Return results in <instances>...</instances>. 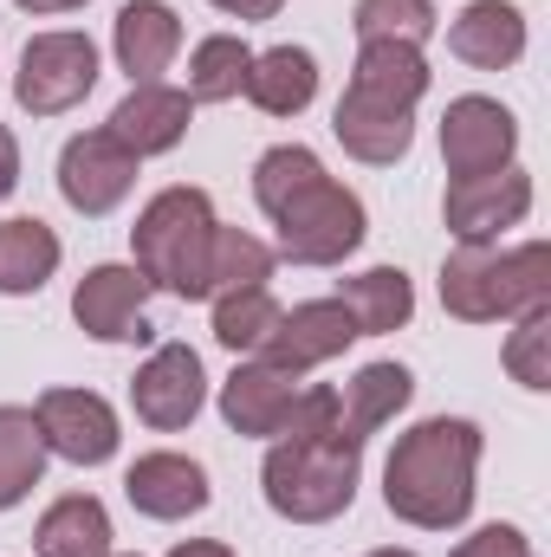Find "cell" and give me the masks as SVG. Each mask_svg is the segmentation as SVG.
Here are the masks:
<instances>
[{
	"instance_id": "obj_1",
	"label": "cell",
	"mask_w": 551,
	"mask_h": 557,
	"mask_svg": "<svg viewBox=\"0 0 551 557\" xmlns=\"http://www.w3.org/2000/svg\"><path fill=\"white\" fill-rule=\"evenodd\" d=\"M254 201L279 227V260L292 267H338L370 234L364 201L344 182H331L305 143H279L254 162Z\"/></svg>"
},
{
	"instance_id": "obj_2",
	"label": "cell",
	"mask_w": 551,
	"mask_h": 557,
	"mask_svg": "<svg viewBox=\"0 0 551 557\" xmlns=\"http://www.w3.org/2000/svg\"><path fill=\"white\" fill-rule=\"evenodd\" d=\"M480 428L461 416L415 421L383 460V506L415 532H454L474 512Z\"/></svg>"
},
{
	"instance_id": "obj_3",
	"label": "cell",
	"mask_w": 551,
	"mask_h": 557,
	"mask_svg": "<svg viewBox=\"0 0 551 557\" xmlns=\"http://www.w3.org/2000/svg\"><path fill=\"white\" fill-rule=\"evenodd\" d=\"M357 467H364V441L351 434H285L260 467V486L279 519L325 525L357 499Z\"/></svg>"
},
{
	"instance_id": "obj_4",
	"label": "cell",
	"mask_w": 551,
	"mask_h": 557,
	"mask_svg": "<svg viewBox=\"0 0 551 557\" xmlns=\"http://www.w3.org/2000/svg\"><path fill=\"white\" fill-rule=\"evenodd\" d=\"M441 305L461 324H500L532 305H551V247H454L441 267Z\"/></svg>"
},
{
	"instance_id": "obj_5",
	"label": "cell",
	"mask_w": 551,
	"mask_h": 557,
	"mask_svg": "<svg viewBox=\"0 0 551 557\" xmlns=\"http://www.w3.org/2000/svg\"><path fill=\"white\" fill-rule=\"evenodd\" d=\"M215 208L201 188H162L137 214V273L175 298H208V240H215Z\"/></svg>"
},
{
	"instance_id": "obj_6",
	"label": "cell",
	"mask_w": 551,
	"mask_h": 557,
	"mask_svg": "<svg viewBox=\"0 0 551 557\" xmlns=\"http://www.w3.org/2000/svg\"><path fill=\"white\" fill-rule=\"evenodd\" d=\"M98 85V46L85 33H33L13 72V98L33 117H59L72 104H85Z\"/></svg>"
},
{
	"instance_id": "obj_7",
	"label": "cell",
	"mask_w": 551,
	"mask_h": 557,
	"mask_svg": "<svg viewBox=\"0 0 551 557\" xmlns=\"http://www.w3.org/2000/svg\"><path fill=\"white\" fill-rule=\"evenodd\" d=\"M532 208V175L526 169H493V175H467V182H448V234L461 247H493L506 227H519Z\"/></svg>"
},
{
	"instance_id": "obj_8",
	"label": "cell",
	"mask_w": 551,
	"mask_h": 557,
	"mask_svg": "<svg viewBox=\"0 0 551 557\" xmlns=\"http://www.w3.org/2000/svg\"><path fill=\"white\" fill-rule=\"evenodd\" d=\"M513 149H519V117L500 98H454L448 104V117H441V162H448L454 182L513 169Z\"/></svg>"
},
{
	"instance_id": "obj_9",
	"label": "cell",
	"mask_w": 551,
	"mask_h": 557,
	"mask_svg": "<svg viewBox=\"0 0 551 557\" xmlns=\"http://www.w3.org/2000/svg\"><path fill=\"white\" fill-rule=\"evenodd\" d=\"M201 403H208V376H201V357L188 344H156L149 363L131 376V409L156 434L188 428V421L201 416Z\"/></svg>"
},
{
	"instance_id": "obj_10",
	"label": "cell",
	"mask_w": 551,
	"mask_h": 557,
	"mask_svg": "<svg viewBox=\"0 0 551 557\" xmlns=\"http://www.w3.org/2000/svg\"><path fill=\"white\" fill-rule=\"evenodd\" d=\"M131 188H137V156L111 137V131H85V137L65 143V156H59V195L78 214L98 221V214L124 208Z\"/></svg>"
},
{
	"instance_id": "obj_11",
	"label": "cell",
	"mask_w": 551,
	"mask_h": 557,
	"mask_svg": "<svg viewBox=\"0 0 551 557\" xmlns=\"http://www.w3.org/2000/svg\"><path fill=\"white\" fill-rule=\"evenodd\" d=\"M33 421L46 434V454H59L72 467H105L118 454V409L98 389H46Z\"/></svg>"
},
{
	"instance_id": "obj_12",
	"label": "cell",
	"mask_w": 551,
	"mask_h": 557,
	"mask_svg": "<svg viewBox=\"0 0 551 557\" xmlns=\"http://www.w3.org/2000/svg\"><path fill=\"white\" fill-rule=\"evenodd\" d=\"M351 337H357V324H351V311H344L338 298H305V305L279 311L273 337H267L254 357H260V363H273V370L305 376V370H318V363L344 357V344H351Z\"/></svg>"
},
{
	"instance_id": "obj_13",
	"label": "cell",
	"mask_w": 551,
	"mask_h": 557,
	"mask_svg": "<svg viewBox=\"0 0 551 557\" xmlns=\"http://www.w3.org/2000/svg\"><path fill=\"white\" fill-rule=\"evenodd\" d=\"M143 298H149V278L137 267H91L72 292V318L98 344H143L149 337Z\"/></svg>"
},
{
	"instance_id": "obj_14",
	"label": "cell",
	"mask_w": 551,
	"mask_h": 557,
	"mask_svg": "<svg viewBox=\"0 0 551 557\" xmlns=\"http://www.w3.org/2000/svg\"><path fill=\"white\" fill-rule=\"evenodd\" d=\"M124 493H131V506L143 519L175 525V519H195L208 506V473H201V460L162 447V454H143L137 467L124 473Z\"/></svg>"
},
{
	"instance_id": "obj_15",
	"label": "cell",
	"mask_w": 551,
	"mask_h": 557,
	"mask_svg": "<svg viewBox=\"0 0 551 557\" xmlns=\"http://www.w3.org/2000/svg\"><path fill=\"white\" fill-rule=\"evenodd\" d=\"M448 52L474 72H506L526 59V13L513 0H474L448 26Z\"/></svg>"
},
{
	"instance_id": "obj_16",
	"label": "cell",
	"mask_w": 551,
	"mask_h": 557,
	"mask_svg": "<svg viewBox=\"0 0 551 557\" xmlns=\"http://www.w3.org/2000/svg\"><path fill=\"white\" fill-rule=\"evenodd\" d=\"M331 131H338V143H344L357 162L390 169V162H403V156H409L415 111L383 104V98H364V91H344V98H338V111H331Z\"/></svg>"
},
{
	"instance_id": "obj_17",
	"label": "cell",
	"mask_w": 551,
	"mask_h": 557,
	"mask_svg": "<svg viewBox=\"0 0 551 557\" xmlns=\"http://www.w3.org/2000/svg\"><path fill=\"white\" fill-rule=\"evenodd\" d=\"M298 376L273 370V363H241L228 383H221V421L234 434H285L292 403H298Z\"/></svg>"
},
{
	"instance_id": "obj_18",
	"label": "cell",
	"mask_w": 551,
	"mask_h": 557,
	"mask_svg": "<svg viewBox=\"0 0 551 557\" xmlns=\"http://www.w3.org/2000/svg\"><path fill=\"white\" fill-rule=\"evenodd\" d=\"M188 117H195L188 91H169V85H131V98L111 111L105 131L143 162V156H169L175 143L188 137Z\"/></svg>"
},
{
	"instance_id": "obj_19",
	"label": "cell",
	"mask_w": 551,
	"mask_h": 557,
	"mask_svg": "<svg viewBox=\"0 0 551 557\" xmlns=\"http://www.w3.org/2000/svg\"><path fill=\"white\" fill-rule=\"evenodd\" d=\"M111 46H118V65L131 72V85H156L169 72V59L182 52V20L169 0H124Z\"/></svg>"
},
{
	"instance_id": "obj_20",
	"label": "cell",
	"mask_w": 551,
	"mask_h": 557,
	"mask_svg": "<svg viewBox=\"0 0 551 557\" xmlns=\"http://www.w3.org/2000/svg\"><path fill=\"white\" fill-rule=\"evenodd\" d=\"M415 396V376L403 363H364L344 389H338V428L351 434V441H370L377 428H390V421L409 409Z\"/></svg>"
},
{
	"instance_id": "obj_21",
	"label": "cell",
	"mask_w": 551,
	"mask_h": 557,
	"mask_svg": "<svg viewBox=\"0 0 551 557\" xmlns=\"http://www.w3.org/2000/svg\"><path fill=\"white\" fill-rule=\"evenodd\" d=\"M267 117H298L311 98H318V59L305 46H273V52H254L247 65V85H241Z\"/></svg>"
},
{
	"instance_id": "obj_22",
	"label": "cell",
	"mask_w": 551,
	"mask_h": 557,
	"mask_svg": "<svg viewBox=\"0 0 551 557\" xmlns=\"http://www.w3.org/2000/svg\"><path fill=\"white\" fill-rule=\"evenodd\" d=\"M351 91L415 111L421 91H428V59H421V46H403V39H364L357 72H351Z\"/></svg>"
},
{
	"instance_id": "obj_23",
	"label": "cell",
	"mask_w": 551,
	"mask_h": 557,
	"mask_svg": "<svg viewBox=\"0 0 551 557\" xmlns=\"http://www.w3.org/2000/svg\"><path fill=\"white\" fill-rule=\"evenodd\" d=\"M338 305L351 311L357 337H383V331H403L415 318V285H409L403 267H370V273L344 278Z\"/></svg>"
},
{
	"instance_id": "obj_24",
	"label": "cell",
	"mask_w": 551,
	"mask_h": 557,
	"mask_svg": "<svg viewBox=\"0 0 551 557\" xmlns=\"http://www.w3.org/2000/svg\"><path fill=\"white\" fill-rule=\"evenodd\" d=\"M33 545L39 557H111V512L91 493H65L46 506Z\"/></svg>"
},
{
	"instance_id": "obj_25",
	"label": "cell",
	"mask_w": 551,
	"mask_h": 557,
	"mask_svg": "<svg viewBox=\"0 0 551 557\" xmlns=\"http://www.w3.org/2000/svg\"><path fill=\"white\" fill-rule=\"evenodd\" d=\"M52 273H59V234L46 221H33V214L0 221V292L7 298H26V292H39Z\"/></svg>"
},
{
	"instance_id": "obj_26",
	"label": "cell",
	"mask_w": 551,
	"mask_h": 557,
	"mask_svg": "<svg viewBox=\"0 0 551 557\" xmlns=\"http://www.w3.org/2000/svg\"><path fill=\"white\" fill-rule=\"evenodd\" d=\"M247 65H254V46L241 33H208L188 52V104H228V98H241Z\"/></svg>"
},
{
	"instance_id": "obj_27",
	"label": "cell",
	"mask_w": 551,
	"mask_h": 557,
	"mask_svg": "<svg viewBox=\"0 0 551 557\" xmlns=\"http://www.w3.org/2000/svg\"><path fill=\"white\" fill-rule=\"evenodd\" d=\"M46 473V434L33 409H0V512H13Z\"/></svg>"
},
{
	"instance_id": "obj_28",
	"label": "cell",
	"mask_w": 551,
	"mask_h": 557,
	"mask_svg": "<svg viewBox=\"0 0 551 557\" xmlns=\"http://www.w3.org/2000/svg\"><path fill=\"white\" fill-rule=\"evenodd\" d=\"M273 260L279 253L260 234H247V227H215V240H208V298L267 285V278H273Z\"/></svg>"
},
{
	"instance_id": "obj_29",
	"label": "cell",
	"mask_w": 551,
	"mask_h": 557,
	"mask_svg": "<svg viewBox=\"0 0 551 557\" xmlns=\"http://www.w3.org/2000/svg\"><path fill=\"white\" fill-rule=\"evenodd\" d=\"M273 324H279V305H273L267 285H247V292H221L215 298V344L234 350V357L260 350L273 337Z\"/></svg>"
},
{
	"instance_id": "obj_30",
	"label": "cell",
	"mask_w": 551,
	"mask_h": 557,
	"mask_svg": "<svg viewBox=\"0 0 551 557\" xmlns=\"http://www.w3.org/2000/svg\"><path fill=\"white\" fill-rule=\"evenodd\" d=\"M434 0H357L351 26L357 39H403V46H421L434 33Z\"/></svg>"
},
{
	"instance_id": "obj_31",
	"label": "cell",
	"mask_w": 551,
	"mask_h": 557,
	"mask_svg": "<svg viewBox=\"0 0 551 557\" xmlns=\"http://www.w3.org/2000/svg\"><path fill=\"white\" fill-rule=\"evenodd\" d=\"M506 370L526 389H551V305L519 311V331L506 337Z\"/></svg>"
},
{
	"instance_id": "obj_32",
	"label": "cell",
	"mask_w": 551,
	"mask_h": 557,
	"mask_svg": "<svg viewBox=\"0 0 551 557\" xmlns=\"http://www.w3.org/2000/svg\"><path fill=\"white\" fill-rule=\"evenodd\" d=\"M454 557H539V552L526 545V532H519V525H480L474 539H461V545H454Z\"/></svg>"
},
{
	"instance_id": "obj_33",
	"label": "cell",
	"mask_w": 551,
	"mask_h": 557,
	"mask_svg": "<svg viewBox=\"0 0 551 557\" xmlns=\"http://www.w3.org/2000/svg\"><path fill=\"white\" fill-rule=\"evenodd\" d=\"M20 188V143H13V131L0 124V201Z\"/></svg>"
},
{
	"instance_id": "obj_34",
	"label": "cell",
	"mask_w": 551,
	"mask_h": 557,
	"mask_svg": "<svg viewBox=\"0 0 551 557\" xmlns=\"http://www.w3.org/2000/svg\"><path fill=\"white\" fill-rule=\"evenodd\" d=\"M215 7H221L228 20H279L285 0H215Z\"/></svg>"
},
{
	"instance_id": "obj_35",
	"label": "cell",
	"mask_w": 551,
	"mask_h": 557,
	"mask_svg": "<svg viewBox=\"0 0 551 557\" xmlns=\"http://www.w3.org/2000/svg\"><path fill=\"white\" fill-rule=\"evenodd\" d=\"M169 557H234L228 545H215V539H188V545H175Z\"/></svg>"
},
{
	"instance_id": "obj_36",
	"label": "cell",
	"mask_w": 551,
	"mask_h": 557,
	"mask_svg": "<svg viewBox=\"0 0 551 557\" xmlns=\"http://www.w3.org/2000/svg\"><path fill=\"white\" fill-rule=\"evenodd\" d=\"M13 7H26V13H72V7H85V0H13Z\"/></svg>"
},
{
	"instance_id": "obj_37",
	"label": "cell",
	"mask_w": 551,
	"mask_h": 557,
	"mask_svg": "<svg viewBox=\"0 0 551 557\" xmlns=\"http://www.w3.org/2000/svg\"><path fill=\"white\" fill-rule=\"evenodd\" d=\"M370 557H415V552H396V545H390V552H370Z\"/></svg>"
},
{
	"instance_id": "obj_38",
	"label": "cell",
	"mask_w": 551,
	"mask_h": 557,
	"mask_svg": "<svg viewBox=\"0 0 551 557\" xmlns=\"http://www.w3.org/2000/svg\"><path fill=\"white\" fill-rule=\"evenodd\" d=\"M124 557H137V552H124Z\"/></svg>"
}]
</instances>
